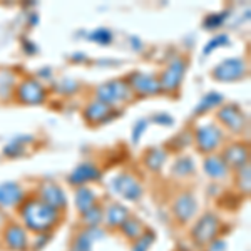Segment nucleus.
<instances>
[{
  "label": "nucleus",
  "mask_w": 251,
  "mask_h": 251,
  "mask_svg": "<svg viewBox=\"0 0 251 251\" xmlns=\"http://www.w3.org/2000/svg\"><path fill=\"white\" fill-rule=\"evenodd\" d=\"M47 97V91L39 80L35 79H25L15 86V99L20 104H27V106H37L42 104Z\"/></svg>",
  "instance_id": "6e6552de"
},
{
  "label": "nucleus",
  "mask_w": 251,
  "mask_h": 251,
  "mask_svg": "<svg viewBox=\"0 0 251 251\" xmlns=\"http://www.w3.org/2000/svg\"><path fill=\"white\" fill-rule=\"evenodd\" d=\"M246 67L243 59H226L221 64H218L213 71V77L221 82H234L246 75Z\"/></svg>",
  "instance_id": "1a4fd4ad"
},
{
  "label": "nucleus",
  "mask_w": 251,
  "mask_h": 251,
  "mask_svg": "<svg viewBox=\"0 0 251 251\" xmlns=\"http://www.w3.org/2000/svg\"><path fill=\"white\" fill-rule=\"evenodd\" d=\"M80 216H82V223L86 225V228H97L104 220V209L97 204L96 208L89 209L87 213L80 214Z\"/></svg>",
  "instance_id": "393cba45"
},
{
  "label": "nucleus",
  "mask_w": 251,
  "mask_h": 251,
  "mask_svg": "<svg viewBox=\"0 0 251 251\" xmlns=\"http://www.w3.org/2000/svg\"><path fill=\"white\" fill-rule=\"evenodd\" d=\"M17 209L24 223L22 226L34 234H50L62 223V211L40 201L35 194L32 198H25Z\"/></svg>",
  "instance_id": "f257e3e1"
},
{
  "label": "nucleus",
  "mask_w": 251,
  "mask_h": 251,
  "mask_svg": "<svg viewBox=\"0 0 251 251\" xmlns=\"http://www.w3.org/2000/svg\"><path fill=\"white\" fill-rule=\"evenodd\" d=\"M251 188V179H250V163L241 166L240 169H236V189L243 194H248Z\"/></svg>",
  "instance_id": "a878e982"
},
{
  "label": "nucleus",
  "mask_w": 251,
  "mask_h": 251,
  "mask_svg": "<svg viewBox=\"0 0 251 251\" xmlns=\"http://www.w3.org/2000/svg\"><path fill=\"white\" fill-rule=\"evenodd\" d=\"M131 216L129 209L121 203H112L104 209V220L109 228H119L123 223Z\"/></svg>",
  "instance_id": "412c9836"
},
{
  "label": "nucleus",
  "mask_w": 251,
  "mask_h": 251,
  "mask_svg": "<svg viewBox=\"0 0 251 251\" xmlns=\"http://www.w3.org/2000/svg\"><path fill=\"white\" fill-rule=\"evenodd\" d=\"M112 188L114 191L119 194L121 198H124L126 201H137L143 198V186H141L139 181L136 179L132 174L123 173L112 181Z\"/></svg>",
  "instance_id": "f8f14e48"
},
{
  "label": "nucleus",
  "mask_w": 251,
  "mask_h": 251,
  "mask_svg": "<svg viewBox=\"0 0 251 251\" xmlns=\"http://www.w3.org/2000/svg\"><path fill=\"white\" fill-rule=\"evenodd\" d=\"M171 174L174 177H189L191 174H194V163L189 156H181L174 161L173 168H171Z\"/></svg>",
  "instance_id": "b1692460"
},
{
  "label": "nucleus",
  "mask_w": 251,
  "mask_h": 251,
  "mask_svg": "<svg viewBox=\"0 0 251 251\" xmlns=\"http://www.w3.org/2000/svg\"><path fill=\"white\" fill-rule=\"evenodd\" d=\"M225 139V132L218 124L209 123L196 129L194 132V141H196V148L203 154H213L218 148L221 146Z\"/></svg>",
  "instance_id": "20e7f679"
},
{
  "label": "nucleus",
  "mask_w": 251,
  "mask_h": 251,
  "mask_svg": "<svg viewBox=\"0 0 251 251\" xmlns=\"http://www.w3.org/2000/svg\"><path fill=\"white\" fill-rule=\"evenodd\" d=\"M126 82L129 84V87L132 89L134 94L149 96V94H157V92H161L159 80L149 74H143V72H134V74H131Z\"/></svg>",
  "instance_id": "4468645a"
},
{
  "label": "nucleus",
  "mask_w": 251,
  "mask_h": 251,
  "mask_svg": "<svg viewBox=\"0 0 251 251\" xmlns=\"http://www.w3.org/2000/svg\"><path fill=\"white\" fill-rule=\"evenodd\" d=\"M91 39H94L100 44H109L112 40V34L107 29H97L91 34Z\"/></svg>",
  "instance_id": "c85d7f7f"
},
{
  "label": "nucleus",
  "mask_w": 251,
  "mask_h": 251,
  "mask_svg": "<svg viewBox=\"0 0 251 251\" xmlns=\"http://www.w3.org/2000/svg\"><path fill=\"white\" fill-rule=\"evenodd\" d=\"M186 69H188V59L186 57H176L168 64V67L163 71L159 80L161 91L166 92H176L179 89L181 82L184 79Z\"/></svg>",
  "instance_id": "39448f33"
},
{
  "label": "nucleus",
  "mask_w": 251,
  "mask_h": 251,
  "mask_svg": "<svg viewBox=\"0 0 251 251\" xmlns=\"http://www.w3.org/2000/svg\"><path fill=\"white\" fill-rule=\"evenodd\" d=\"M100 179V171L96 164L82 163L79 164L69 176V183L74 186H86L87 183H94Z\"/></svg>",
  "instance_id": "f3484780"
},
{
  "label": "nucleus",
  "mask_w": 251,
  "mask_h": 251,
  "mask_svg": "<svg viewBox=\"0 0 251 251\" xmlns=\"http://www.w3.org/2000/svg\"><path fill=\"white\" fill-rule=\"evenodd\" d=\"M203 169L211 179H225L229 173V168L225 164V161L221 159V156L216 154V152L208 154L204 157Z\"/></svg>",
  "instance_id": "aec40b11"
},
{
  "label": "nucleus",
  "mask_w": 251,
  "mask_h": 251,
  "mask_svg": "<svg viewBox=\"0 0 251 251\" xmlns=\"http://www.w3.org/2000/svg\"><path fill=\"white\" fill-rule=\"evenodd\" d=\"M3 231V243L10 251H27L30 248L29 231L17 223H7Z\"/></svg>",
  "instance_id": "ddd939ff"
},
{
  "label": "nucleus",
  "mask_w": 251,
  "mask_h": 251,
  "mask_svg": "<svg viewBox=\"0 0 251 251\" xmlns=\"http://www.w3.org/2000/svg\"><path fill=\"white\" fill-rule=\"evenodd\" d=\"M216 119L220 121L223 127H226L233 134H243L245 129L248 127V119L236 104H228L218 109Z\"/></svg>",
  "instance_id": "423d86ee"
},
{
  "label": "nucleus",
  "mask_w": 251,
  "mask_h": 251,
  "mask_svg": "<svg viewBox=\"0 0 251 251\" xmlns=\"http://www.w3.org/2000/svg\"><path fill=\"white\" fill-rule=\"evenodd\" d=\"M144 129H146V121H139V129L136 127V131H134V141H139V134Z\"/></svg>",
  "instance_id": "c756f323"
},
{
  "label": "nucleus",
  "mask_w": 251,
  "mask_h": 251,
  "mask_svg": "<svg viewBox=\"0 0 251 251\" xmlns=\"http://www.w3.org/2000/svg\"><path fill=\"white\" fill-rule=\"evenodd\" d=\"M35 196H37L40 201H44L46 204L52 206L54 209H57V211L64 213L67 209V194L59 184H55V183H50V181L42 183L39 186Z\"/></svg>",
  "instance_id": "9d476101"
},
{
  "label": "nucleus",
  "mask_w": 251,
  "mask_h": 251,
  "mask_svg": "<svg viewBox=\"0 0 251 251\" xmlns=\"http://www.w3.org/2000/svg\"><path fill=\"white\" fill-rule=\"evenodd\" d=\"M5 226H7V216H5V213H3V209L0 208V231H2Z\"/></svg>",
  "instance_id": "7c9ffc66"
},
{
  "label": "nucleus",
  "mask_w": 251,
  "mask_h": 251,
  "mask_svg": "<svg viewBox=\"0 0 251 251\" xmlns=\"http://www.w3.org/2000/svg\"><path fill=\"white\" fill-rule=\"evenodd\" d=\"M74 204L79 214H84V213H87L89 209L96 208V206L99 204V198H97V194L92 191L91 188H87V186H77L74 191Z\"/></svg>",
  "instance_id": "a211bd4d"
},
{
  "label": "nucleus",
  "mask_w": 251,
  "mask_h": 251,
  "mask_svg": "<svg viewBox=\"0 0 251 251\" xmlns=\"http://www.w3.org/2000/svg\"><path fill=\"white\" fill-rule=\"evenodd\" d=\"M221 100H223L221 94H216V92H211V94L204 96V99L201 100V104L196 107V114H201V112H206V111H209V109L220 106Z\"/></svg>",
  "instance_id": "cd10ccee"
},
{
  "label": "nucleus",
  "mask_w": 251,
  "mask_h": 251,
  "mask_svg": "<svg viewBox=\"0 0 251 251\" xmlns=\"http://www.w3.org/2000/svg\"><path fill=\"white\" fill-rule=\"evenodd\" d=\"M106 236L104 229L100 228H84L82 231L75 234V238L71 243L69 251H91L94 241H99Z\"/></svg>",
  "instance_id": "dca6fc26"
},
{
  "label": "nucleus",
  "mask_w": 251,
  "mask_h": 251,
  "mask_svg": "<svg viewBox=\"0 0 251 251\" xmlns=\"http://www.w3.org/2000/svg\"><path fill=\"white\" fill-rule=\"evenodd\" d=\"M223 223L221 218L214 213H204L200 216L196 223L193 225L191 231H189V238L193 240V245L198 248H206L216 240L218 234L221 233Z\"/></svg>",
  "instance_id": "f03ea898"
},
{
  "label": "nucleus",
  "mask_w": 251,
  "mask_h": 251,
  "mask_svg": "<svg viewBox=\"0 0 251 251\" xmlns=\"http://www.w3.org/2000/svg\"><path fill=\"white\" fill-rule=\"evenodd\" d=\"M171 213L179 225H188L189 221L194 220L198 213V201L193 193L183 191L174 198L171 204Z\"/></svg>",
  "instance_id": "0eeeda50"
},
{
  "label": "nucleus",
  "mask_w": 251,
  "mask_h": 251,
  "mask_svg": "<svg viewBox=\"0 0 251 251\" xmlns=\"http://www.w3.org/2000/svg\"><path fill=\"white\" fill-rule=\"evenodd\" d=\"M112 112H114V107H109L106 104L99 102V100H94V102H91L86 107L84 117H86L91 124H102L114 117Z\"/></svg>",
  "instance_id": "6ab92c4d"
},
{
  "label": "nucleus",
  "mask_w": 251,
  "mask_h": 251,
  "mask_svg": "<svg viewBox=\"0 0 251 251\" xmlns=\"http://www.w3.org/2000/svg\"><path fill=\"white\" fill-rule=\"evenodd\" d=\"M221 159L229 169H240L241 166L250 163V146L248 143L243 141H234V143L228 144L221 152Z\"/></svg>",
  "instance_id": "9b49d317"
},
{
  "label": "nucleus",
  "mask_w": 251,
  "mask_h": 251,
  "mask_svg": "<svg viewBox=\"0 0 251 251\" xmlns=\"http://www.w3.org/2000/svg\"><path fill=\"white\" fill-rule=\"evenodd\" d=\"M152 241H154V233L151 231H146L141 234L137 240L132 241V248L131 251H149V248L152 246Z\"/></svg>",
  "instance_id": "bb28decb"
},
{
  "label": "nucleus",
  "mask_w": 251,
  "mask_h": 251,
  "mask_svg": "<svg viewBox=\"0 0 251 251\" xmlns=\"http://www.w3.org/2000/svg\"><path fill=\"white\" fill-rule=\"evenodd\" d=\"M97 100L106 104L109 107H114L119 102H129L134 97V92L129 87V84L123 79L107 80V82L100 84L96 89Z\"/></svg>",
  "instance_id": "7ed1b4c3"
},
{
  "label": "nucleus",
  "mask_w": 251,
  "mask_h": 251,
  "mask_svg": "<svg viewBox=\"0 0 251 251\" xmlns=\"http://www.w3.org/2000/svg\"><path fill=\"white\" fill-rule=\"evenodd\" d=\"M166 157H168V152H166L164 149L154 148V149L146 151L143 161H144V164L151 169V171H159L166 163Z\"/></svg>",
  "instance_id": "5701e85b"
},
{
  "label": "nucleus",
  "mask_w": 251,
  "mask_h": 251,
  "mask_svg": "<svg viewBox=\"0 0 251 251\" xmlns=\"http://www.w3.org/2000/svg\"><path fill=\"white\" fill-rule=\"evenodd\" d=\"M25 191L17 183L0 184V208H19L25 200Z\"/></svg>",
  "instance_id": "2eb2a0df"
},
{
  "label": "nucleus",
  "mask_w": 251,
  "mask_h": 251,
  "mask_svg": "<svg viewBox=\"0 0 251 251\" xmlns=\"http://www.w3.org/2000/svg\"><path fill=\"white\" fill-rule=\"evenodd\" d=\"M119 231L126 238V240L134 241V240H137V238H139L141 234L146 231V228H144L143 221H141L139 218L129 216L127 220H126L123 225L119 226Z\"/></svg>",
  "instance_id": "4be33fe9"
}]
</instances>
